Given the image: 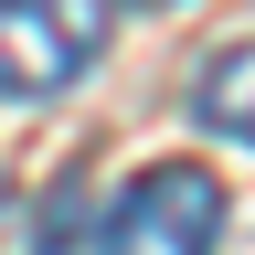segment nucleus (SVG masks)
<instances>
[{
  "mask_svg": "<svg viewBox=\"0 0 255 255\" xmlns=\"http://www.w3.org/2000/svg\"><path fill=\"white\" fill-rule=\"evenodd\" d=\"M223 202H234V191H223L202 159H159V170H138L96 213L85 255H223V223H234Z\"/></svg>",
  "mask_w": 255,
  "mask_h": 255,
  "instance_id": "nucleus-1",
  "label": "nucleus"
},
{
  "mask_svg": "<svg viewBox=\"0 0 255 255\" xmlns=\"http://www.w3.org/2000/svg\"><path fill=\"white\" fill-rule=\"evenodd\" d=\"M96 64L85 0H0V96H64Z\"/></svg>",
  "mask_w": 255,
  "mask_h": 255,
  "instance_id": "nucleus-2",
  "label": "nucleus"
},
{
  "mask_svg": "<svg viewBox=\"0 0 255 255\" xmlns=\"http://www.w3.org/2000/svg\"><path fill=\"white\" fill-rule=\"evenodd\" d=\"M191 107H202V128H213V138L255 149V43H223L202 75H191Z\"/></svg>",
  "mask_w": 255,
  "mask_h": 255,
  "instance_id": "nucleus-3",
  "label": "nucleus"
},
{
  "mask_svg": "<svg viewBox=\"0 0 255 255\" xmlns=\"http://www.w3.org/2000/svg\"><path fill=\"white\" fill-rule=\"evenodd\" d=\"M128 11H181V0H128Z\"/></svg>",
  "mask_w": 255,
  "mask_h": 255,
  "instance_id": "nucleus-4",
  "label": "nucleus"
}]
</instances>
